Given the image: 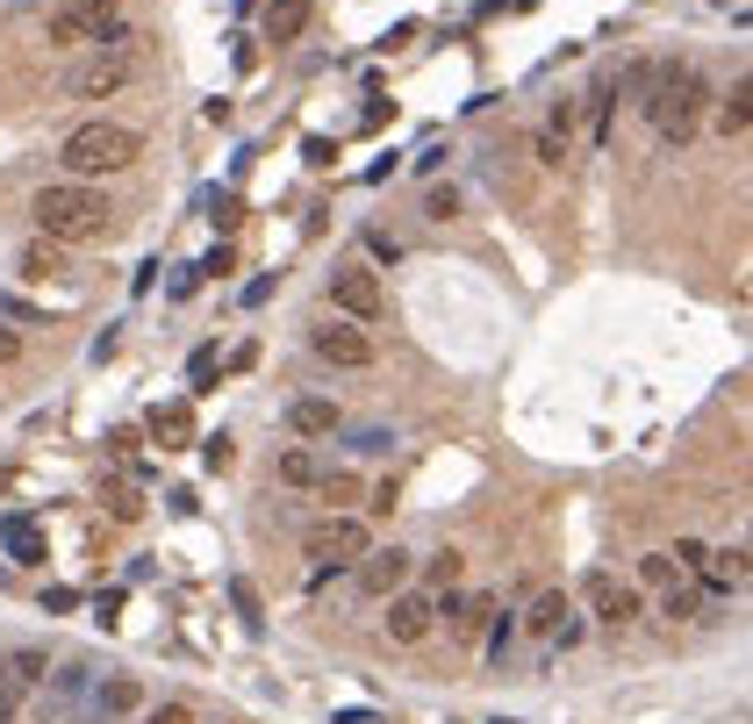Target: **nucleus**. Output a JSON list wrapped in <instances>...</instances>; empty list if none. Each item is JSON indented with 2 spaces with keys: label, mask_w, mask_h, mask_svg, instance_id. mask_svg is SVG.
Wrapping results in <instances>:
<instances>
[{
  "label": "nucleus",
  "mask_w": 753,
  "mask_h": 724,
  "mask_svg": "<svg viewBox=\"0 0 753 724\" xmlns=\"http://www.w3.org/2000/svg\"><path fill=\"white\" fill-rule=\"evenodd\" d=\"M29 223H37L51 245H94V237H109L115 208L101 187H86V179H51V187L29 194Z\"/></svg>",
  "instance_id": "1"
},
{
  "label": "nucleus",
  "mask_w": 753,
  "mask_h": 724,
  "mask_svg": "<svg viewBox=\"0 0 753 724\" xmlns=\"http://www.w3.org/2000/svg\"><path fill=\"white\" fill-rule=\"evenodd\" d=\"M639 108H646V123H653L660 144L682 151L689 137H697L703 108H711V80H703L697 65H653V80H646Z\"/></svg>",
  "instance_id": "2"
},
{
  "label": "nucleus",
  "mask_w": 753,
  "mask_h": 724,
  "mask_svg": "<svg viewBox=\"0 0 753 724\" xmlns=\"http://www.w3.org/2000/svg\"><path fill=\"white\" fill-rule=\"evenodd\" d=\"M58 158H65V173L72 179H101V173H123V165H137L144 158V130H130V123H80L65 144H58Z\"/></svg>",
  "instance_id": "3"
},
{
  "label": "nucleus",
  "mask_w": 753,
  "mask_h": 724,
  "mask_svg": "<svg viewBox=\"0 0 753 724\" xmlns=\"http://www.w3.org/2000/svg\"><path fill=\"white\" fill-rule=\"evenodd\" d=\"M309 352L323 359V366H344V373H367L373 359H381V344L367 338V323H344V316H323V323L309 330Z\"/></svg>",
  "instance_id": "4"
},
{
  "label": "nucleus",
  "mask_w": 753,
  "mask_h": 724,
  "mask_svg": "<svg viewBox=\"0 0 753 724\" xmlns=\"http://www.w3.org/2000/svg\"><path fill=\"white\" fill-rule=\"evenodd\" d=\"M373 546V531L359 517H330V524H316L309 531V560H316V581H330V575H344V567H359V552Z\"/></svg>",
  "instance_id": "5"
},
{
  "label": "nucleus",
  "mask_w": 753,
  "mask_h": 724,
  "mask_svg": "<svg viewBox=\"0 0 753 724\" xmlns=\"http://www.w3.org/2000/svg\"><path fill=\"white\" fill-rule=\"evenodd\" d=\"M323 301L344 316V323H381V309H388V294H381V280H373V266H338V273L323 280Z\"/></svg>",
  "instance_id": "6"
},
{
  "label": "nucleus",
  "mask_w": 753,
  "mask_h": 724,
  "mask_svg": "<svg viewBox=\"0 0 753 724\" xmlns=\"http://www.w3.org/2000/svg\"><path fill=\"white\" fill-rule=\"evenodd\" d=\"M123 22V0H65V8H51V22H43V37L58 43V51H72V43H94L101 29Z\"/></svg>",
  "instance_id": "7"
},
{
  "label": "nucleus",
  "mask_w": 753,
  "mask_h": 724,
  "mask_svg": "<svg viewBox=\"0 0 753 724\" xmlns=\"http://www.w3.org/2000/svg\"><path fill=\"white\" fill-rule=\"evenodd\" d=\"M94 682H101V668L94 660H65L58 674H43V724H65V717H80L86 711V696H94Z\"/></svg>",
  "instance_id": "8"
},
{
  "label": "nucleus",
  "mask_w": 753,
  "mask_h": 724,
  "mask_svg": "<svg viewBox=\"0 0 753 724\" xmlns=\"http://www.w3.org/2000/svg\"><path fill=\"white\" fill-rule=\"evenodd\" d=\"M388 602V639L395 645H416V639H431V624H439V617H431V596L424 588H395V596H381Z\"/></svg>",
  "instance_id": "9"
},
{
  "label": "nucleus",
  "mask_w": 753,
  "mask_h": 724,
  "mask_svg": "<svg viewBox=\"0 0 753 724\" xmlns=\"http://www.w3.org/2000/svg\"><path fill=\"white\" fill-rule=\"evenodd\" d=\"M352 575H359V588H367V596H395V588L410 581V552H402V546H367Z\"/></svg>",
  "instance_id": "10"
},
{
  "label": "nucleus",
  "mask_w": 753,
  "mask_h": 724,
  "mask_svg": "<svg viewBox=\"0 0 753 724\" xmlns=\"http://www.w3.org/2000/svg\"><path fill=\"white\" fill-rule=\"evenodd\" d=\"M144 703V689L130 682V674H109V682H94V696H86V724H115V717H130Z\"/></svg>",
  "instance_id": "11"
},
{
  "label": "nucleus",
  "mask_w": 753,
  "mask_h": 724,
  "mask_svg": "<svg viewBox=\"0 0 753 724\" xmlns=\"http://www.w3.org/2000/svg\"><path fill=\"white\" fill-rule=\"evenodd\" d=\"M581 588H589V602H596V624L625 631L631 617H639V588H617L610 575H589V581H581Z\"/></svg>",
  "instance_id": "12"
},
{
  "label": "nucleus",
  "mask_w": 753,
  "mask_h": 724,
  "mask_svg": "<svg viewBox=\"0 0 753 724\" xmlns=\"http://www.w3.org/2000/svg\"><path fill=\"white\" fill-rule=\"evenodd\" d=\"M288 431L295 437H330V431H344V410L330 395H301V402H288Z\"/></svg>",
  "instance_id": "13"
},
{
  "label": "nucleus",
  "mask_w": 753,
  "mask_h": 724,
  "mask_svg": "<svg viewBox=\"0 0 753 724\" xmlns=\"http://www.w3.org/2000/svg\"><path fill=\"white\" fill-rule=\"evenodd\" d=\"M274 474L288 480V488H323V480H330V466L316 459L309 445H288V452H280V466H274Z\"/></svg>",
  "instance_id": "14"
},
{
  "label": "nucleus",
  "mask_w": 753,
  "mask_h": 724,
  "mask_svg": "<svg viewBox=\"0 0 753 724\" xmlns=\"http://www.w3.org/2000/svg\"><path fill=\"white\" fill-rule=\"evenodd\" d=\"M344 452L352 459H388L395 452V424H352L344 431Z\"/></svg>",
  "instance_id": "15"
},
{
  "label": "nucleus",
  "mask_w": 753,
  "mask_h": 724,
  "mask_svg": "<svg viewBox=\"0 0 753 724\" xmlns=\"http://www.w3.org/2000/svg\"><path fill=\"white\" fill-rule=\"evenodd\" d=\"M746 101H753V80L740 72V80H732V94L718 101V130H725V137H746V115H753Z\"/></svg>",
  "instance_id": "16"
},
{
  "label": "nucleus",
  "mask_w": 753,
  "mask_h": 724,
  "mask_svg": "<svg viewBox=\"0 0 753 724\" xmlns=\"http://www.w3.org/2000/svg\"><path fill=\"white\" fill-rule=\"evenodd\" d=\"M8 674H14L22 689H37L43 674H51V653H43V645H14V653H8Z\"/></svg>",
  "instance_id": "17"
},
{
  "label": "nucleus",
  "mask_w": 753,
  "mask_h": 724,
  "mask_svg": "<svg viewBox=\"0 0 753 724\" xmlns=\"http://www.w3.org/2000/svg\"><path fill=\"white\" fill-rule=\"evenodd\" d=\"M266 29H274V43H295L301 29H309V0H280V8L266 14Z\"/></svg>",
  "instance_id": "18"
},
{
  "label": "nucleus",
  "mask_w": 753,
  "mask_h": 724,
  "mask_svg": "<svg viewBox=\"0 0 753 724\" xmlns=\"http://www.w3.org/2000/svg\"><path fill=\"white\" fill-rule=\"evenodd\" d=\"M560 617H567V596H560V588H546V596L532 602V617H524V624H532L538 639H553V631H560Z\"/></svg>",
  "instance_id": "19"
},
{
  "label": "nucleus",
  "mask_w": 753,
  "mask_h": 724,
  "mask_svg": "<svg viewBox=\"0 0 753 724\" xmlns=\"http://www.w3.org/2000/svg\"><path fill=\"white\" fill-rule=\"evenodd\" d=\"M0 531H8V552H14V560H43V546H37V524H29V517H8Z\"/></svg>",
  "instance_id": "20"
},
{
  "label": "nucleus",
  "mask_w": 753,
  "mask_h": 724,
  "mask_svg": "<svg viewBox=\"0 0 753 724\" xmlns=\"http://www.w3.org/2000/svg\"><path fill=\"white\" fill-rule=\"evenodd\" d=\"M639 581H646V588H668V581H682L674 552H646V560H639Z\"/></svg>",
  "instance_id": "21"
},
{
  "label": "nucleus",
  "mask_w": 753,
  "mask_h": 724,
  "mask_svg": "<svg viewBox=\"0 0 753 724\" xmlns=\"http://www.w3.org/2000/svg\"><path fill=\"white\" fill-rule=\"evenodd\" d=\"M660 617H674V624H682V617H697V588L668 581V588H660Z\"/></svg>",
  "instance_id": "22"
},
{
  "label": "nucleus",
  "mask_w": 753,
  "mask_h": 724,
  "mask_svg": "<svg viewBox=\"0 0 753 724\" xmlns=\"http://www.w3.org/2000/svg\"><path fill=\"white\" fill-rule=\"evenodd\" d=\"M674 567H682V575H703V567H711V546H703V538H682V546H674Z\"/></svg>",
  "instance_id": "23"
},
{
  "label": "nucleus",
  "mask_w": 753,
  "mask_h": 724,
  "mask_svg": "<svg viewBox=\"0 0 753 724\" xmlns=\"http://www.w3.org/2000/svg\"><path fill=\"white\" fill-rule=\"evenodd\" d=\"M509 639H517V617H495V624H488V660H495V668H503V653H509Z\"/></svg>",
  "instance_id": "24"
},
{
  "label": "nucleus",
  "mask_w": 753,
  "mask_h": 724,
  "mask_svg": "<svg viewBox=\"0 0 753 724\" xmlns=\"http://www.w3.org/2000/svg\"><path fill=\"white\" fill-rule=\"evenodd\" d=\"M216 366H223V359H216V344H202V352L187 359V381H194V387H208V381H216Z\"/></svg>",
  "instance_id": "25"
},
{
  "label": "nucleus",
  "mask_w": 753,
  "mask_h": 724,
  "mask_svg": "<svg viewBox=\"0 0 753 724\" xmlns=\"http://www.w3.org/2000/svg\"><path fill=\"white\" fill-rule=\"evenodd\" d=\"M367 259L395 266V259H402V245H395V237H388V230H367Z\"/></svg>",
  "instance_id": "26"
},
{
  "label": "nucleus",
  "mask_w": 753,
  "mask_h": 724,
  "mask_svg": "<svg viewBox=\"0 0 753 724\" xmlns=\"http://www.w3.org/2000/svg\"><path fill=\"white\" fill-rule=\"evenodd\" d=\"M532 151H538V165H560V158H567V137H553V130H538V137H532Z\"/></svg>",
  "instance_id": "27"
},
{
  "label": "nucleus",
  "mask_w": 753,
  "mask_h": 724,
  "mask_svg": "<svg viewBox=\"0 0 753 724\" xmlns=\"http://www.w3.org/2000/svg\"><path fill=\"white\" fill-rule=\"evenodd\" d=\"M0 316H14V323H51L37 301H14V294H0Z\"/></svg>",
  "instance_id": "28"
},
{
  "label": "nucleus",
  "mask_w": 753,
  "mask_h": 724,
  "mask_svg": "<svg viewBox=\"0 0 753 724\" xmlns=\"http://www.w3.org/2000/svg\"><path fill=\"white\" fill-rule=\"evenodd\" d=\"M230 266H237V251H230V245H216L202 266H194V273H230Z\"/></svg>",
  "instance_id": "29"
},
{
  "label": "nucleus",
  "mask_w": 753,
  "mask_h": 724,
  "mask_svg": "<svg viewBox=\"0 0 753 724\" xmlns=\"http://www.w3.org/2000/svg\"><path fill=\"white\" fill-rule=\"evenodd\" d=\"M230 602L251 617V624H259V596H251V581H230Z\"/></svg>",
  "instance_id": "30"
},
{
  "label": "nucleus",
  "mask_w": 753,
  "mask_h": 724,
  "mask_svg": "<svg viewBox=\"0 0 753 724\" xmlns=\"http://www.w3.org/2000/svg\"><path fill=\"white\" fill-rule=\"evenodd\" d=\"M431 581H439V588L460 581V552H439V560H431Z\"/></svg>",
  "instance_id": "31"
},
{
  "label": "nucleus",
  "mask_w": 753,
  "mask_h": 724,
  "mask_svg": "<svg viewBox=\"0 0 753 724\" xmlns=\"http://www.w3.org/2000/svg\"><path fill=\"white\" fill-rule=\"evenodd\" d=\"M452 208H460V194H452V187H431V216H439V223H445V216H452Z\"/></svg>",
  "instance_id": "32"
},
{
  "label": "nucleus",
  "mask_w": 753,
  "mask_h": 724,
  "mask_svg": "<svg viewBox=\"0 0 753 724\" xmlns=\"http://www.w3.org/2000/svg\"><path fill=\"white\" fill-rule=\"evenodd\" d=\"M144 724H194V717H187V703H165V711H151Z\"/></svg>",
  "instance_id": "33"
},
{
  "label": "nucleus",
  "mask_w": 753,
  "mask_h": 724,
  "mask_svg": "<svg viewBox=\"0 0 753 724\" xmlns=\"http://www.w3.org/2000/svg\"><path fill=\"white\" fill-rule=\"evenodd\" d=\"M488 724H524V717H488Z\"/></svg>",
  "instance_id": "34"
},
{
  "label": "nucleus",
  "mask_w": 753,
  "mask_h": 724,
  "mask_svg": "<svg viewBox=\"0 0 753 724\" xmlns=\"http://www.w3.org/2000/svg\"><path fill=\"white\" fill-rule=\"evenodd\" d=\"M0 674H8V653H0Z\"/></svg>",
  "instance_id": "35"
}]
</instances>
